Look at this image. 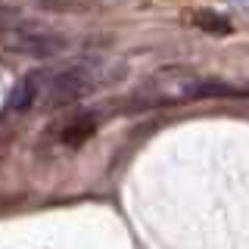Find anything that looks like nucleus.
Here are the masks:
<instances>
[{"label": "nucleus", "mask_w": 249, "mask_h": 249, "mask_svg": "<svg viewBox=\"0 0 249 249\" xmlns=\"http://www.w3.org/2000/svg\"><path fill=\"white\" fill-rule=\"evenodd\" d=\"M196 97H233L228 84H218L212 78H202L187 66H165L134 93L137 106H171L187 103Z\"/></svg>", "instance_id": "f257e3e1"}, {"label": "nucleus", "mask_w": 249, "mask_h": 249, "mask_svg": "<svg viewBox=\"0 0 249 249\" xmlns=\"http://www.w3.org/2000/svg\"><path fill=\"white\" fill-rule=\"evenodd\" d=\"M103 84L100 78V66H90V62H75L69 69H59L56 75H50L44 88V100L50 106H69L84 100L90 90H97Z\"/></svg>", "instance_id": "f03ea898"}, {"label": "nucleus", "mask_w": 249, "mask_h": 249, "mask_svg": "<svg viewBox=\"0 0 249 249\" xmlns=\"http://www.w3.org/2000/svg\"><path fill=\"white\" fill-rule=\"evenodd\" d=\"M3 47L10 53H22V56H35V59H47L66 50V41L59 35L50 31H37V28H3Z\"/></svg>", "instance_id": "7ed1b4c3"}, {"label": "nucleus", "mask_w": 249, "mask_h": 249, "mask_svg": "<svg viewBox=\"0 0 249 249\" xmlns=\"http://www.w3.org/2000/svg\"><path fill=\"white\" fill-rule=\"evenodd\" d=\"M93 131H97V119H93V115H78V119H72L66 128H62V143L66 146H81Z\"/></svg>", "instance_id": "20e7f679"}, {"label": "nucleus", "mask_w": 249, "mask_h": 249, "mask_svg": "<svg viewBox=\"0 0 249 249\" xmlns=\"http://www.w3.org/2000/svg\"><path fill=\"white\" fill-rule=\"evenodd\" d=\"M37 100V78H25L16 84V90L6 100V112H25V109Z\"/></svg>", "instance_id": "39448f33"}, {"label": "nucleus", "mask_w": 249, "mask_h": 249, "mask_svg": "<svg viewBox=\"0 0 249 249\" xmlns=\"http://www.w3.org/2000/svg\"><path fill=\"white\" fill-rule=\"evenodd\" d=\"M190 22H193L196 28L209 31V35H231V22H228V16L212 13V10H199V13H193V16H190Z\"/></svg>", "instance_id": "423d86ee"}, {"label": "nucleus", "mask_w": 249, "mask_h": 249, "mask_svg": "<svg viewBox=\"0 0 249 249\" xmlns=\"http://www.w3.org/2000/svg\"><path fill=\"white\" fill-rule=\"evenodd\" d=\"M37 3H44V6H59V0H37Z\"/></svg>", "instance_id": "0eeeda50"}]
</instances>
